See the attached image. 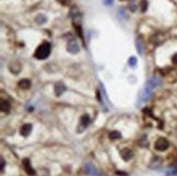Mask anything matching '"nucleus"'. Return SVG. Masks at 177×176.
<instances>
[{"instance_id":"1","label":"nucleus","mask_w":177,"mask_h":176,"mask_svg":"<svg viewBox=\"0 0 177 176\" xmlns=\"http://www.w3.org/2000/svg\"><path fill=\"white\" fill-rule=\"evenodd\" d=\"M49 54H50V44L47 43V42H44L43 44H41L37 47L34 56H35L36 59L41 60V59H46L49 56Z\"/></svg>"},{"instance_id":"2","label":"nucleus","mask_w":177,"mask_h":176,"mask_svg":"<svg viewBox=\"0 0 177 176\" xmlns=\"http://www.w3.org/2000/svg\"><path fill=\"white\" fill-rule=\"evenodd\" d=\"M168 147H170V142L165 138H158L155 141V143H154V148L158 151H165Z\"/></svg>"},{"instance_id":"3","label":"nucleus","mask_w":177,"mask_h":176,"mask_svg":"<svg viewBox=\"0 0 177 176\" xmlns=\"http://www.w3.org/2000/svg\"><path fill=\"white\" fill-rule=\"evenodd\" d=\"M67 51H69L70 54H77V53H79V51H80V47H79V45H78V43H77V41L76 39H70L69 42H68V44H67Z\"/></svg>"},{"instance_id":"4","label":"nucleus","mask_w":177,"mask_h":176,"mask_svg":"<svg viewBox=\"0 0 177 176\" xmlns=\"http://www.w3.org/2000/svg\"><path fill=\"white\" fill-rule=\"evenodd\" d=\"M84 171H85V173H86V175H88V176H100V173H98V171L96 170V167L91 163H86L85 164V166H84Z\"/></svg>"},{"instance_id":"5","label":"nucleus","mask_w":177,"mask_h":176,"mask_svg":"<svg viewBox=\"0 0 177 176\" xmlns=\"http://www.w3.org/2000/svg\"><path fill=\"white\" fill-rule=\"evenodd\" d=\"M151 93H152V89H150V88L146 85L143 92H142L141 96H140V103H143V102L148 101L149 97H150V95H151Z\"/></svg>"},{"instance_id":"6","label":"nucleus","mask_w":177,"mask_h":176,"mask_svg":"<svg viewBox=\"0 0 177 176\" xmlns=\"http://www.w3.org/2000/svg\"><path fill=\"white\" fill-rule=\"evenodd\" d=\"M23 167H24V170H25V172H27L29 175H34V174H35V171H34L33 167H32L29 159H24L23 160Z\"/></svg>"},{"instance_id":"7","label":"nucleus","mask_w":177,"mask_h":176,"mask_svg":"<svg viewBox=\"0 0 177 176\" xmlns=\"http://www.w3.org/2000/svg\"><path fill=\"white\" fill-rule=\"evenodd\" d=\"M160 85V80H158V78L156 77H152L150 78V79L148 80V82H146V87H149L150 89H155L156 87H158Z\"/></svg>"},{"instance_id":"8","label":"nucleus","mask_w":177,"mask_h":176,"mask_svg":"<svg viewBox=\"0 0 177 176\" xmlns=\"http://www.w3.org/2000/svg\"><path fill=\"white\" fill-rule=\"evenodd\" d=\"M120 155H121V158L125 160V161H128V160H130L132 157H134V152L131 151L130 149H122L121 151H120Z\"/></svg>"},{"instance_id":"9","label":"nucleus","mask_w":177,"mask_h":176,"mask_svg":"<svg viewBox=\"0 0 177 176\" xmlns=\"http://www.w3.org/2000/svg\"><path fill=\"white\" fill-rule=\"evenodd\" d=\"M66 91V87L62 82H58L57 84L55 85V94L57 96H60V95Z\"/></svg>"},{"instance_id":"10","label":"nucleus","mask_w":177,"mask_h":176,"mask_svg":"<svg viewBox=\"0 0 177 176\" xmlns=\"http://www.w3.org/2000/svg\"><path fill=\"white\" fill-rule=\"evenodd\" d=\"M90 121H91L90 116H88V114H84V115L81 117V119H80V126H81L82 129H84V128L88 127V124H90Z\"/></svg>"},{"instance_id":"11","label":"nucleus","mask_w":177,"mask_h":176,"mask_svg":"<svg viewBox=\"0 0 177 176\" xmlns=\"http://www.w3.org/2000/svg\"><path fill=\"white\" fill-rule=\"evenodd\" d=\"M31 131H32V125H31V124H25V125L22 126L21 135L23 136V137H27Z\"/></svg>"},{"instance_id":"12","label":"nucleus","mask_w":177,"mask_h":176,"mask_svg":"<svg viewBox=\"0 0 177 176\" xmlns=\"http://www.w3.org/2000/svg\"><path fill=\"white\" fill-rule=\"evenodd\" d=\"M18 85H19L21 89H24V90H27V89H30V87H31V81L27 79H22L19 81V83H18Z\"/></svg>"},{"instance_id":"13","label":"nucleus","mask_w":177,"mask_h":176,"mask_svg":"<svg viewBox=\"0 0 177 176\" xmlns=\"http://www.w3.org/2000/svg\"><path fill=\"white\" fill-rule=\"evenodd\" d=\"M10 109H11V106H10L9 102L7 101H1V112L2 113H9Z\"/></svg>"},{"instance_id":"14","label":"nucleus","mask_w":177,"mask_h":176,"mask_svg":"<svg viewBox=\"0 0 177 176\" xmlns=\"http://www.w3.org/2000/svg\"><path fill=\"white\" fill-rule=\"evenodd\" d=\"M35 21H36L37 24H44V23L47 22V18H46L44 14H39L37 17H36Z\"/></svg>"},{"instance_id":"15","label":"nucleus","mask_w":177,"mask_h":176,"mask_svg":"<svg viewBox=\"0 0 177 176\" xmlns=\"http://www.w3.org/2000/svg\"><path fill=\"white\" fill-rule=\"evenodd\" d=\"M136 47H137V51H138V53L140 54V55H142V53H143V48H142L141 39H139V37L136 39Z\"/></svg>"},{"instance_id":"16","label":"nucleus","mask_w":177,"mask_h":176,"mask_svg":"<svg viewBox=\"0 0 177 176\" xmlns=\"http://www.w3.org/2000/svg\"><path fill=\"white\" fill-rule=\"evenodd\" d=\"M121 137V135H120L119 131H112V133H109V138L112 140H116V139H119V138Z\"/></svg>"},{"instance_id":"17","label":"nucleus","mask_w":177,"mask_h":176,"mask_svg":"<svg viewBox=\"0 0 177 176\" xmlns=\"http://www.w3.org/2000/svg\"><path fill=\"white\" fill-rule=\"evenodd\" d=\"M128 65H129L130 67H134V66L137 65V58L136 57H130L129 60H128Z\"/></svg>"},{"instance_id":"18","label":"nucleus","mask_w":177,"mask_h":176,"mask_svg":"<svg viewBox=\"0 0 177 176\" xmlns=\"http://www.w3.org/2000/svg\"><path fill=\"white\" fill-rule=\"evenodd\" d=\"M146 8H148V1H146V0H142V2H141V11L142 12L146 11Z\"/></svg>"},{"instance_id":"19","label":"nucleus","mask_w":177,"mask_h":176,"mask_svg":"<svg viewBox=\"0 0 177 176\" xmlns=\"http://www.w3.org/2000/svg\"><path fill=\"white\" fill-rule=\"evenodd\" d=\"M3 170H5V160L1 158V172H3Z\"/></svg>"},{"instance_id":"20","label":"nucleus","mask_w":177,"mask_h":176,"mask_svg":"<svg viewBox=\"0 0 177 176\" xmlns=\"http://www.w3.org/2000/svg\"><path fill=\"white\" fill-rule=\"evenodd\" d=\"M103 1H104V3H105V5L110 6L113 3V1H114V0H103Z\"/></svg>"},{"instance_id":"21","label":"nucleus","mask_w":177,"mask_h":176,"mask_svg":"<svg viewBox=\"0 0 177 176\" xmlns=\"http://www.w3.org/2000/svg\"><path fill=\"white\" fill-rule=\"evenodd\" d=\"M172 60H173V63H174L175 65H177V54H175V55L173 56Z\"/></svg>"}]
</instances>
